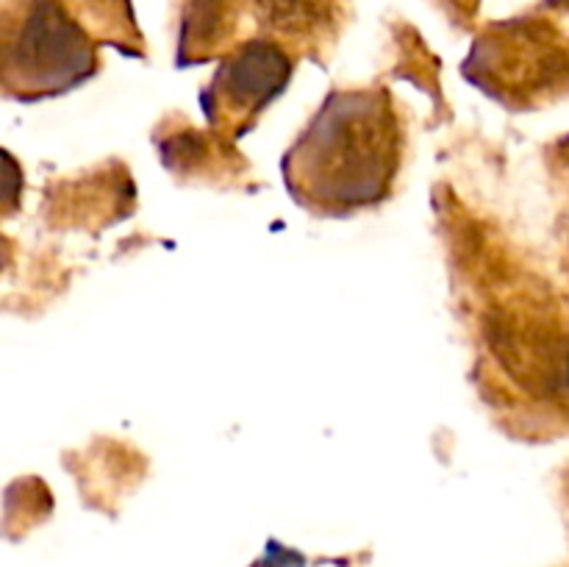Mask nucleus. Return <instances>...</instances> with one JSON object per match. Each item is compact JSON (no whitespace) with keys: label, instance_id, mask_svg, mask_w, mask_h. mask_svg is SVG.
<instances>
[{"label":"nucleus","instance_id":"nucleus-5","mask_svg":"<svg viewBox=\"0 0 569 567\" xmlns=\"http://www.w3.org/2000/svg\"><path fill=\"white\" fill-rule=\"evenodd\" d=\"M242 0H187L178 37V64H198L226 48L239 22Z\"/></svg>","mask_w":569,"mask_h":567},{"label":"nucleus","instance_id":"nucleus-6","mask_svg":"<svg viewBox=\"0 0 569 567\" xmlns=\"http://www.w3.org/2000/svg\"><path fill=\"white\" fill-rule=\"evenodd\" d=\"M72 3L89 9L94 17H100L106 26L114 28V31L126 33L128 28H131V9H128V0H72Z\"/></svg>","mask_w":569,"mask_h":567},{"label":"nucleus","instance_id":"nucleus-1","mask_svg":"<svg viewBox=\"0 0 569 567\" xmlns=\"http://www.w3.org/2000/svg\"><path fill=\"white\" fill-rule=\"evenodd\" d=\"M403 131L387 89L328 94L283 156V181L303 209L348 217L381 203L395 187Z\"/></svg>","mask_w":569,"mask_h":567},{"label":"nucleus","instance_id":"nucleus-4","mask_svg":"<svg viewBox=\"0 0 569 567\" xmlns=\"http://www.w3.org/2000/svg\"><path fill=\"white\" fill-rule=\"evenodd\" d=\"M342 0H256L259 26L276 42L306 48L333 31Z\"/></svg>","mask_w":569,"mask_h":567},{"label":"nucleus","instance_id":"nucleus-2","mask_svg":"<svg viewBox=\"0 0 569 567\" xmlns=\"http://www.w3.org/2000/svg\"><path fill=\"white\" fill-rule=\"evenodd\" d=\"M98 70L89 28L64 0H17L3 22V89L9 98L37 103L56 98Z\"/></svg>","mask_w":569,"mask_h":567},{"label":"nucleus","instance_id":"nucleus-3","mask_svg":"<svg viewBox=\"0 0 569 567\" xmlns=\"http://www.w3.org/2000/svg\"><path fill=\"white\" fill-rule=\"evenodd\" d=\"M292 56L276 39H250L222 56L214 78L200 92V106L211 128L222 133L248 131L261 111L287 89Z\"/></svg>","mask_w":569,"mask_h":567}]
</instances>
